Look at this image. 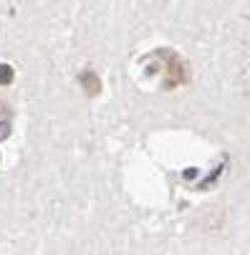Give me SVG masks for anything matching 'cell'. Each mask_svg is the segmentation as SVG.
Instances as JSON below:
<instances>
[{
	"instance_id": "3957f363",
	"label": "cell",
	"mask_w": 250,
	"mask_h": 255,
	"mask_svg": "<svg viewBox=\"0 0 250 255\" xmlns=\"http://www.w3.org/2000/svg\"><path fill=\"white\" fill-rule=\"evenodd\" d=\"M10 134V109L5 101H0V139Z\"/></svg>"
},
{
	"instance_id": "7a4b0ae2",
	"label": "cell",
	"mask_w": 250,
	"mask_h": 255,
	"mask_svg": "<svg viewBox=\"0 0 250 255\" xmlns=\"http://www.w3.org/2000/svg\"><path fill=\"white\" fill-rule=\"evenodd\" d=\"M79 81H81V86L89 96H96L99 89H101V81H99V76L94 74V71H84V74L79 76Z\"/></svg>"
},
{
	"instance_id": "277c9868",
	"label": "cell",
	"mask_w": 250,
	"mask_h": 255,
	"mask_svg": "<svg viewBox=\"0 0 250 255\" xmlns=\"http://www.w3.org/2000/svg\"><path fill=\"white\" fill-rule=\"evenodd\" d=\"M13 81V68L8 63H0V86H8Z\"/></svg>"
},
{
	"instance_id": "6da1fadb",
	"label": "cell",
	"mask_w": 250,
	"mask_h": 255,
	"mask_svg": "<svg viewBox=\"0 0 250 255\" xmlns=\"http://www.w3.org/2000/svg\"><path fill=\"white\" fill-rule=\"evenodd\" d=\"M162 61H164V71H167V86H177L187 81V66L182 63V58L172 53V51H159L157 53Z\"/></svg>"
}]
</instances>
